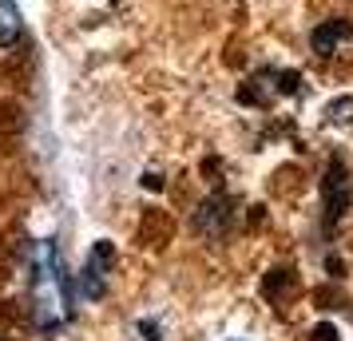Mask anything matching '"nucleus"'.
<instances>
[{
	"label": "nucleus",
	"mask_w": 353,
	"mask_h": 341,
	"mask_svg": "<svg viewBox=\"0 0 353 341\" xmlns=\"http://www.w3.org/2000/svg\"><path fill=\"white\" fill-rule=\"evenodd\" d=\"M223 341H254V338H223Z\"/></svg>",
	"instance_id": "nucleus-4"
},
{
	"label": "nucleus",
	"mask_w": 353,
	"mask_h": 341,
	"mask_svg": "<svg viewBox=\"0 0 353 341\" xmlns=\"http://www.w3.org/2000/svg\"><path fill=\"white\" fill-rule=\"evenodd\" d=\"M112 270H115V246L112 242H96L92 254L83 262V274L76 278V293L80 302H99L108 293V282H112Z\"/></svg>",
	"instance_id": "nucleus-2"
},
{
	"label": "nucleus",
	"mask_w": 353,
	"mask_h": 341,
	"mask_svg": "<svg viewBox=\"0 0 353 341\" xmlns=\"http://www.w3.org/2000/svg\"><path fill=\"white\" fill-rule=\"evenodd\" d=\"M20 8H17V0H0V48H8V44H17V36H20Z\"/></svg>",
	"instance_id": "nucleus-3"
},
{
	"label": "nucleus",
	"mask_w": 353,
	"mask_h": 341,
	"mask_svg": "<svg viewBox=\"0 0 353 341\" xmlns=\"http://www.w3.org/2000/svg\"><path fill=\"white\" fill-rule=\"evenodd\" d=\"M76 278L68 274L64 250L56 238H36L28 246L24 262V306H28V325L44 341H56L76 322Z\"/></svg>",
	"instance_id": "nucleus-1"
}]
</instances>
